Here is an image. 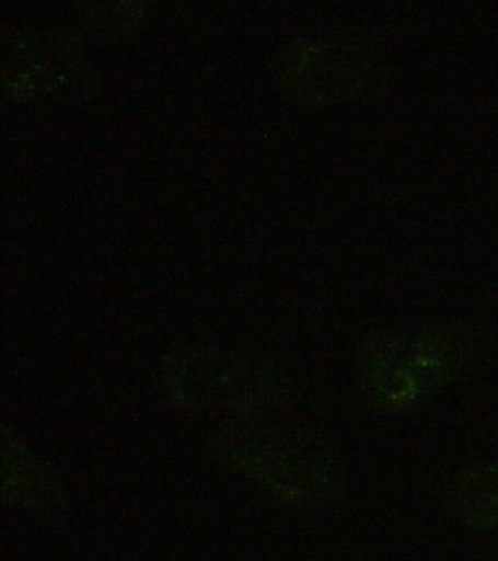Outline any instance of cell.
Segmentation results:
<instances>
[{"mask_svg": "<svg viewBox=\"0 0 498 561\" xmlns=\"http://www.w3.org/2000/svg\"><path fill=\"white\" fill-rule=\"evenodd\" d=\"M221 445L238 467L282 497L312 502L334 482L326 450L300 434L242 425L225 432Z\"/></svg>", "mask_w": 498, "mask_h": 561, "instance_id": "1", "label": "cell"}, {"mask_svg": "<svg viewBox=\"0 0 498 561\" xmlns=\"http://www.w3.org/2000/svg\"><path fill=\"white\" fill-rule=\"evenodd\" d=\"M170 385L186 407L213 414L256 411L274 407L283 397L268 367L213 351L177 358L170 370Z\"/></svg>", "mask_w": 498, "mask_h": 561, "instance_id": "2", "label": "cell"}, {"mask_svg": "<svg viewBox=\"0 0 498 561\" xmlns=\"http://www.w3.org/2000/svg\"><path fill=\"white\" fill-rule=\"evenodd\" d=\"M463 350L461 337L444 331L382 340L367 354V388L386 408L413 405L456 371Z\"/></svg>", "mask_w": 498, "mask_h": 561, "instance_id": "3", "label": "cell"}, {"mask_svg": "<svg viewBox=\"0 0 498 561\" xmlns=\"http://www.w3.org/2000/svg\"><path fill=\"white\" fill-rule=\"evenodd\" d=\"M8 460H11V468L7 467L11 471V490L14 491L15 495H20L24 503H32L34 506H40L42 499H50V486L47 484L46 478L40 476L37 471L36 465L24 458L23 450L19 449L12 443L11 456L7 455Z\"/></svg>", "mask_w": 498, "mask_h": 561, "instance_id": "4", "label": "cell"}, {"mask_svg": "<svg viewBox=\"0 0 498 561\" xmlns=\"http://www.w3.org/2000/svg\"><path fill=\"white\" fill-rule=\"evenodd\" d=\"M462 491V490H461ZM462 506L470 507L472 517L498 519V469L467 478L463 484Z\"/></svg>", "mask_w": 498, "mask_h": 561, "instance_id": "5", "label": "cell"}]
</instances>
